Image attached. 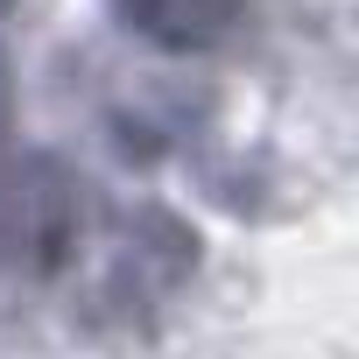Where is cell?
Listing matches in <instances>:
<instances>
[{
  "label": "cell",
  "mask_w": 359,
  "mask_h": 359,
  "mask_svg": "<svg viewBox=\"0 0 359 359\" xmlns=\"http://www.w3.org/2000/svg\"><path fill=\"white\" fill-rule=\"evenodd\" d=\"M233 8L240 0H120L127 29H141L148 43H169V50H205L233 29Z\"/></svg>",
  "instance_id": "6da1fadb"
}]
</instances>
